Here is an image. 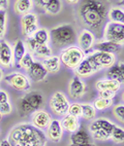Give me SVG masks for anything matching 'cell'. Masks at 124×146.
<instances>
[{"label": "cell", "instance_id": "1", "mask_svg": "<svg viewBox=\"0 0 124 146\" xmlns=\"http://www.w3.org/2000/svg\"><path fill=\"white\" fill-rule=\"evenodd\" d=\"M79 4V19L84 29L90 30L96 38H101L111 7L110 0H81Z\"/></svg>", "mask_w": 124, "mask_h": 146}, {"label": "cell", "instance_id": "2", "mask_svg": "<svg viewBox=\"0 0 124 146\" xmlns=\"http://www.w3.org/2000/svg\"><path fill=\"white\" fill-rule=\"evenodd\" d=\"M7 140L13 146H46L47 137L31 123H20L11 129Z\"/></svg>", "mask_w": 124, "mask_h": 146}, {"label": "cell", "instance_id": "3", "mask_svg": "<svg viewBox=\"0 0 124 146\" xmlns=\"http://www.w3.org/2000/svg\"><path fill=\"white\" fill-rule=\"evenodd\" d=\"M51 42L56 48H64L77 41V31L70 24H62L50 31Z\"/></svg>", "mask_w": 124, "mask_h": 146}, {"label": "cell", "instance_id": "4", "mask_svg": "<svg viewBox=\"0 0 124 146\" xmlns=\"http://www.w3.org/2000/svg\"><path fill=\"white\" fill-rule=\"evenodd\" d=\"M44 97L40 92H29L21 97L18 101V107L20 114L25 116L27 114L33 113L44 106Z\"/></svg>", "mask_w": 124, "mask_h": 146}, {"label": "cell", "instance_id": "5", "mask_svg": "<svg viewBox=\"0 0 124 146\" xmlns=\"http://www.w3.org/2000/svg\"><path fill=\"white\" fill-rule=\"evenodd\" d=\"M59 59L62 65L68 69H74L86 57L85 52L78 45H69L64 47L59 54Z\"/></svg>", "mask_w": 124, "mask_h": 146}, {"label": "cell", "instance_id": "6", "mask_svg": "<svg viewBox=\"0 0 124 146\" xmlns=\"http://www.w3.org/2000/svg\"><path fill=\"white\" fill-rule=\"evenodd\" d=\"M103 37L107 41L114 42L122 46L124 43V25L120 23L107 22L103 31Z\"/></svg>", "mask_w": 124, "mask_h": 146}, {"label": "cell", "instance_id": "7", "mask_svg": "<svg viewBox=\"0 0 124 146\" xmlns=\"http://www.w3.org/2000/svg\"><path fill=\"white\" fill-rule=\"evenodd\" d=\"M49 106L52 113L57 116H63L67 113L69 106V100L64 93L55 92L50 98Z\"/></svg>", "mask_w": 124, "mask_h": 146}, {"label": "cell", "instance_id": "8", "mask_svg": "<svg viewBox=\"0 0 124 146\" xmlns=\"http://www.w3.org/2000/svg\"><path fill=\"white\" fill-rule=\"evenodd\" d=\"M4 80L6 84H8L11 88L19 92H26L31 88L30 79L28 78V76L21 72L9 73L4 77Z\"/></svg>", "mask_w": 124, "mask_h": 146}, {"label": "cell", "instance_id": "9", "mask_svg": "<svg viewBox=\"0 0 124 146\" xmlns=\"http://www.w3.org/2000/svg\"><path fill=\"white\" fill-rule=\"evenodd\" d=\"M38 29V17L34 13H29L21 17V30L25 38H29Z\"/></svg>", "mask_w": 124, "mask_h": 146}, {"label": "cell", "instance_id": "10", "mask_svg": "<svg viewBox=\"0 0 124 146\" xmlns=\"http://www.w3.org/2000/svg\"><path fill=\"white\" fill-rule=\"evenodd\" d=\"M78 46L85 52V55H88L93 52V46L96 42V37L92 32L88 29H83L77 35Z\"/></svg>", "mask_w": 124, "mask_h": 146}, {"label": "cell", "instance_id": "11", "mask_svg": "<svg viewBox=\"0 0 124 146\" xmlns=\"http://www.w3.org/2000/svg\"><path fill=\"white\" fill-rule=\"evenodd\" d=\"M87 84H85L83 78H80L79 76L74 75L69 81L68 86V96L70 99L78 100L81 99L86 93H87Z\"/></svg>", "mask_w": 124, "mask_h": 146}, {"label": "cell", "instance_id": "12", "mask_svg": "<svg viewBox=\"0 0 124 146\" xmlns=\"http://www.w3.org/2000/svg\"><path fill=\"white\" fill-rule=\"evenodd\" d=\"M53 117L47 110L38 109L32 113L31 116V125H34L35 128L40 131H45L50 125Z\"/></svg>", "mask_w": 124, "mask_h": 146}, {"label": "cell", "instance_id": "13", "mask_svg": "<svg viewBox=\"0 0 124 146\" xmlns=\"http://www.w3.org/2000/svg\"><path fill=\"white\" fill-rule=\"evenodd\" d=\"M46 137L47 140H50L54 143H58L63 138V129L60 123V120L58 119H52L50 125H48L46 129Z\"/></svg>", "mask_w": 124, "mask_h": 146}, {"label": "cell", "instance_id": "14", "mask_svg": "<svg viewBox=\"0 0 124 146\" xmlns=\"http://www.w3.org/2000/svg\"><path fill=\"white\" fill-rule=\"evenodd\" d=\"M0 65L4 68H11L13 65V47L6 40L0 41Z\"/></svg>", "mask_w": 124, "mask_h": 146}, {"label": "cell", "instance_id": "15", "mask_svg": "<svg viewBox=\"0 0 124 146\" xmlns=\"http://www.w3.org/2000/svg\"><path fill=\"white\" fill-rule=\"evenodd\" d=\"M27 75H28V78L31 81L40 82V81H42L44 79H46L48 72L45 69V67L42 66V62L34 60L31 67L27 70Z\"/></svg>", "mask_w": 124, "mask_h": 146}, {"label": "cell", "instance_id": "16", "mask_svg": "<svg viewBox=\"0 0 124 146\" xmlns=\"http://www.w3.org/2000/svg\"><path fill=\"white\" fill-rule=\"evenodd\" d=\"M92 56L97 61L101 69L105 68H110L116 63V56L115 54H110V52H95L93 50Z\"/></svg>", "mask_w": 124, "mask_h": 146}, {"label": "cell", "instance_id": "17", "mask_svg": "<svg viewBox=\"0 0 124 146\" xmlns=\"http://www.w3.org/2000/svg\"><path fill=\"white\" fill-rule=\"evenodd\" d=\"M60 123L62 125L63 131H66L67 133H70V134L77 132L81 128L80 118L74 117V116L67 114V113L62 116V119L60 120Z\"/></svg>", "mask_w": 124, "mask_h": 146}, {"label": "cell", "instance_id": "18", "mask_svg": "<svg viewBox=\"0 0 124 146\" xmlns=\"http://www.w3.org/2000/svg\"><path fill=\"white\" fill-rule=\"evenodd\" d=\"M109 70L107 72V77L109 79L115 80L120 84H123L124 81V64L123 62L115 63L112 67L108 68Z\"/></svg>", "mask_w": 124, "mask_h": 146}, {"label": "cell", "instance_id": "19", "mask_svg": "<svg viewBox=\"0 0 124 146\" xmlns=\"http://www.w3.org/2000/svg\"><path fill=\"white\" fill-rule=\"evenodd\" d=\"M70 144L76 145H83V144L91 143L93 139L91 138L89 132L85 130L84 128H80L77 132H74L70 135Z\"/></svg>", "mask_w": 124, "mask_h": 146}, {"label": "cell", "instance_id": "20", "mask_svg": "<svg viewBox=\"0 0 124 146\" xmlns=\"http://www.w3.org/2000/svg\"><path fill=\"white\" fill-rule=\"evenodd\" d=\"M42 66L45 67L48 73L51 74H57L61 70V62L58 56H50V57L44 59L42 62Z\"/></svg>", "mask_w": 124, "mask_h": 146}, {"label": "cell", "instance_id": "21", "mask_svg": "<svg viewBox=\"0 0 124 146\" xmlns=\"http://www.w3.org/2000/svg\"><path fill=\"white\" fill-rule=\"evenodd\" d=\"M121 45L114 43L111 41H97L95 42L94 46H93V50L95 52H110V54H117L121 50Z\"/></svg>", "mask_w": 124, "mask_h": 146}, {"label": "cell", "instance_id": "22", "mask_svg": "<svg viewBox=\"0 0 124 146\" xmlns=\"http://www.w3.org/2000/svg\"><path fill=\"white\" fill-rule=\"evenodd\" d=\"M76 75L79 76L80 78H87L92 76L94 73H96L93 69V67L91 66V64L89 63V61L86 59V57L84 58V60L80 63L79 65L74 69Z\"/></svg>", "mask_w": 124, "mask_h": 146}, {"label": "cell", "instance_id": "23", "mask_svg": "<svg viewBox=\"0 0 124 146\" xmlns=\"http://www.w3.org/2000/svg\"><path fill=\"white\" fill-rule=\"evenodd\" d=\"M33 2L32 0H16L13 3V11L18 16H24L32 11L33 9Z\"/></svg>", "mask_w": 124, "mask_h": 146}, {"label": "cell", "instance_id": "24", "mask_svg": "<svg viewBox=\"0 0 124 146\" xmlns=\"http://www.w3.org/2000/svg\"><path fill=\"white\" fill-rule=\"evenodd\" d=\"M95 88L98 92L99 91H111L113 93H117V92L120 91V88H121V84L117 82L115 80H112V79H99V80L96 81L95 84Z\"/></svg>", "mask_w": 124, "mask_h": 146}, {"label": "cell", "instance_id": "25", "mask_svg": "<svg viewBox=\"0 0 124 146\" xmlns=\"http://www.w3.org/2000/svg\"><path fill=\"white\" fill-rule=\"evenodd\" d=\"M115 123H113L111 120L107 119V118H97V119L92 120V123L89 125V133L93 132V131L97 130V129H103V130L107 131L109 133H111L113 131Z\"/></svg>", "mask_w": 124, "mask_h": 146}, {"label": "cell", "instance_id": "26", "mask_svg": "<svg viewBox=\"0 0 124 146\" xmlns=\"http://www.w3.org/2000/svg\"><path fill=\"white\" fill-rule=\"evenodd\" d=\"M27 52L26 46L24 43L23 40L17 39L13 43V64H16L17 67L19 68V63L21 61V59L24 57V55Z\"/></svg>", "mask_w": 124, "mask_h": 146}, {"label": "cell", "instance_id": "27", "mask_svg": "<svg viewBox=\"0 0 124 146\" xmlns=\"http://www.w3.org/2000/svg\"><path fill=\"white\" fill-rule=\"evenodd\" d=\"M107 20L113 23L124 24V11L119 6H111L107 13Z\"/></svg>", "mask_w": 124, "mask_h": 146}, {"label": "cell", "instance_id": "28", "mask_svg": "<svg viewBox=\"0 0 124 146\" xmlns=\"http://www.w3.org/2000/svg\"><path fill=\"white\" fill-rule=\"evenodd\" d=\"M31 37L37 44H49L51 42L50 31L46 28H38Z\"/></svg>", "mask_w": 124, "mask_h": 146}, {"label": "cell", "instance_id": "29", "mask_svg": "<svg viewBox=\"0 0 124 146\" xmlns=\"http://www.w3.org/2000/svg\"><path fill=\"white\" fill-rule=\"evenodd\" d=\"M46 13L56 16L62 11V0H48L44 6Z\"/></svg>", "mask_w": 124, "mask_h": 146}, {"label": "cell", "instance_id": "30", "mask_svg": "<svg viewBox=\"0 0 124 146\" xmlns=\"http://www.w3.org/2000/svg\"><path fill=\"white\" fill-rule=\"evenodd\" d=\"M31 54L33 57H36L38 59L44 60L46 58L53 55V50L49 44H38Z\"/></svg>", "mask_w": 124, "mask_h": 146}, {"label": "cell", "instance_id": "31", "mask_svg": "<svg viewBox=\"0 0 124 146\" xmlns=\"http://www.w3.org/2000/svg\"><path fill=\"white\" fill-rule=\"evenodd\" d=\"M97 115V111L95 110L93 105L91 103H83L82 104V116L85 120L88 121H92L95 119Z\"/></svg>", "mask_w": 124, "mask_h": 146}, {"label": "cell", "instance_id": "32", "mask_svg": "<svg viewBox=\"0 0 124 146\" xmlns=\"http://www.w3.org/2000/svg\"><path fill=\"white\" fill-rule=\"evenodd\" d=\"M92 105L96 111H103V110H107L113 106L114 99H105V98L98 97L94 100Z\"/></svg>", "mask_w": 124, "mask_h": 146}, {"label": "cell", "instance_id": "33", "mask_svg": "<svg viewBox=\"0 0 124 146\" xmlns=\"http://www.w3.org/2000/svg\"><path fill=\"white\" fill-rule=\"evenodd\" d=\"M110 139H112V141L116 144L123 143V141H124V130H123V128L115 125L113 131L111 132V138Z\"/></svg>", "mask_w": 124, "mask_h": 146}, {"label": "cell", "instance_id": "34", "mask_svg": "<svg viewBox=\"0 0 124 146\" xmlns=\"http://www.w3.org/2000/svg\"><path fill=\"white\" fill-rule=\"evenodd\" d=\"M90 135H91V138L96 141H108L111 138V133H109L103 129H97L93 131L90 133Z\"/></svg>", "mask_w": 124, "mask_h": 146}, {"label": "cell", "instance_id": "35", "mask_svg": "<svg viewBox=\"0 0 124 146\" xmlns=\"http://www.w3.org/2000/svg\"><path fill=\"white\" fill-rule=\"evenodd\" d=\"M67 114L72 115L74 117L81 118L82 116V104L74 102V103H69L68 109H67Z\"/></svg>", "mask_w": 124, "mask_h": 146}, {"label": "cell", "instance_id": "36", "mask_svg": "<svg viewBox=\"0 0 124 146\" xmlns=\"http://www.w3.org/2000/svg\"><path fill=\"white\" fill-rule=\"evenodd\" d=\"M33 62H34V58H33L32 54L27 52L26 54L24 55V57L21 59L20 63H19V68H23L24 70L27 71L30 67H31Z\"/></svg>", "mask_w": 124, "mask_h": 146}, {"label": "cell", "instance_id": "37", "mask_svg": "<svg viewBox=\"0 0 124 146\" xmlns=\"http://www.w3.org/2000/svg\"><path fill=\"white\" fill-rule=\"evenodd\" d=\"M6 23H7L6 11L0 9V40H2L6 34Z\"/></svg>", "mask_w": 124, "mask_h": 146}, {"label": "cell", "instance_id": "38", "mask_svg": "<svg viewBox=\"0 0 124 146\" xmlns=\"http://www.w3.org/2000/svg\"><path fill=\"white\" fill-rule=\"evenodd\" d=\"M113 114L114 116L119 120L120 123L124 121V105L123 104H117L113 107Z\"/></svg>", "mask_w": 124, "mask_h": 146}, {"label": "cell", "instance_id": "39", "mask_svg": "<svg viewBox=\"0 0 124 146\" xmlns=\"http://www.w3.org/2000/svg\"><path fill=\"white\" fill-rule=\"evenodd\" d=\"M11 111H13V106H11V104L9 102H5V103L0 104V113L2 115L11 114Z\"/></svg>", "mask_w": 124, "mask_h": 146}, {"label": "cell", "instance_id": "40", "mask_svg": "<svg viewBox=\"0 0 124 146\" xmlns=\"http://www.w3.org/2000/svg\"><path fill=\"white\" fill-rule=\"evenodd\" d=\"M98 96L101 98H105V99H114L116 96V93H113L111 91H99Z\"/></svg>", "mask_w": 124, "mask_h": 146}, {"label": "cell", "instance_id": "41", "mask_svg": "<svg viewBox=\"0 0 124 146\" xmlns=\"http://www.w3.org/2000/svg\"><path fill=\"white\" fill-rule=\"evenodd\" d=\"M5 102H9V96L5 91L0 90V104L5 103Z\"/></svg>", "mask_w": 124, "mask_h": 146}, {"label": "cell", "instance_id": "42", "mask_svg": "<svg viewBox=\"0 0 124 146\" xmlns=\"http://www.w3.org/2000/svg\"><path fill=\"white\" fill-rule=\"evenodd\" d=\"M47 1L48 0H32L33 4L40 8H44V6H45V4L47 3Z\"/></svg>", "mask_w": 124, "mask_h": 146}, {"label": "cell", "instance_id": "43", "mask_svg": "<svg viewBox=\"0 0 124 146\" xmlns=\"http://www.w3.org/2000/svg\"><path fill=\"white\" fill-rule=\"evenodd\" d=\"M9 5V0H0V9L6 11Z\"/></svg>", "mask_w": 124, "mask_h": 146}, {"label": "cell", "instance_id": "44", "mask_svg": "<svg viewBox=\"0 0 124 146\" xmlns=\"http://www.w3.org/2000/svg\"><path fill=\"white\" fill-rule=\"evenodd\" d=\"M67 4H69V5H77V4H79L80 1L81 0H64Z\"/></svg>", "mask_w": 124, "mask_h": 146}, {"label": "cell", "instance_id": "45", "mask_svg": "<svg viewBox=\"0 0 124 146\" xmlns=\"http://www.w3.org/2000/svg\"><path fill=\"white\" fill-rule=\"evenodd\" d=\"M0 146H13V145L9 143V141L7 139H5V140H2L0 142Z\"/></svg>", "mask_w": 124, "mask_h": 146}, {"label": "cell", "instance_id": "46", "mask_svg": "<svg viewBox=\"0 0 124 146\" xmlns=\"http://www.w3.org/2000/svg\"><path fill=\"white\" fill-rule=\"evenodd\" d=\"M69 146H96L93 142H91V143H88V144H83V145H76V144H70Z\"/></svg>", "mask_w": 124, "mask_h": 146}, {"label": "cell", "instance_id": "47", "mask_svg": "<svg viewBox=\"0 0 124 146\" xmlns=\"http://www.w3.org/2000/svg\"><path fill=\"white\" fill-rule=\"evenodd\" d=\"M2 78H3V70L0 68V81L2 80Z\"/></svg>", "mask_w": 124, "mask_h": 146}, {"label": "cell", "instance_id": "48", "mask_svg": "<svg viewBox=\"0 0 124 146\" xmlns=\"http://www.w3.org/2000/svg\"><path fill=\"white\" fill-rule=\"evenodd\" d=\"M2 117H3V115L1 114V113H0V121H1V120H2Z\"/></svg>", "mask_w": 124, "mask_h": 146}]
</instances>
